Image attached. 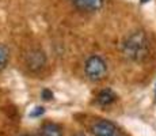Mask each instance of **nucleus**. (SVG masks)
Here are the masks:
<instances>
[{"mask_svg":"<svg viewBox=\"0 0 156 136\" xmlns=\"http://www.w3.org/2000/svg\"><path fill=\"white\" fill-rule=\"evenodd\" d=\"M149 2V0H140V3H143V4H144V3H148Z\"/></svg>","mask_w":156,"mask_h":136,"instance_id":"f8f14e48","label":"nucleus"},{"mask_svg":"<svg viewBox=\"0 0 156 136\" xmlns=\"http://www.w3.org/2000/svg\"><path fill=\"white\" fill-rule=\"evenodd\" d=\"M84 74L91 82H101L107 75V63L99 54H91L84 63Z\"/></svg>","mask_w":156,"mask_h":136,"instance_id":"f03ea898","label":"nucleus"},{"mask_svg":"<svg viewBox=\"0 0 156 136\" xmlns=\"http://www.w3.org/2000/svg\"><path fill=\"white\" fill-rule=\"evenodd\" d=\"M71 2L77 10L84 13H95L103 6V0H71Z\"/></svg>","mask_w":156,"mask_h":136,"instance_id":"39448f33","label":"nucleus"},{"mask_svg":"<svg viewBox=\"0 0 156 136\" xmlns=\"http://www.w3.org/2000/svg\"><path fill=\"white\" fill-rule=\"evenodd\" d=\"M48 57L45 52L40 48L30 49L25 56V65L30 72H40L46 67Z\"/></svg>","mask_w":156,"mask_h":136,"instance_id":"7ed1b4c3","label":"nucleus"},{"mask_svg":"<svg viewBox=\"0 0 156 136\" xmlns=\"http://www.w3.org/2000/svg\"><path fill=\"white\" fill-rule=\"evenodd\" d=\"M38 136H64L61 125L52 121H48L41 125L40 131H38Z\"/></svg>","mask_w":156,"mask_h":136,"instance_id":"0eeeda50","label":"nucleus"},{"mask_svg":"<svg viewBox=\"0 0 156 136\" xmlns=\"http://www.w3.org/2000/svg\"><path fill=\"white\" fill-rule=\"evenodd\" d=\"M19 136H35V135H30V134H23V135H19Z\"/></svg>","mask_w":156,"mask_h":136,"instance_id":"9b49d317","label":"nucleus"},{"mask_svg":"<svg viewBox=\"0 0 156 136\" xmlns=\"http://www.w3.org/2000/svg\"><path fill=\"white\" fill-rule=\"evenodd\" d=\"M119 49L124 57L129 61L143 63L144 60L148 59L151 53V42L144 30H133L124 37L119 45Z\"/></svg>","mask_w":156,"mask_h":136,"instance_id":"f257e3e1","label":"nucleus"},{"mask_svg":"<svg viewBox=\"0 0 156 136\" xmlns=\"http://www.w3.org/2000/svg\"><path fill=\"white\" fill-rule=\"evenodd\" d=\"M91 132L94 136H119V131L115 124L103 119L92 124Z\"/></svg>","mask_w":156,"mask_h":136,"instance_id":"20e7f679","label":"nucleus"},{"mask_svg":"<svg viewBox=\"0 0 156 136\" xmlns=\"http://www.w3.org/2000/svg\"><path fill=\"white\" fill-rule=\"evenodd\" d=\"M8 61H10V50L5 45L0 44V71L7 67Z\"/></svg>","mask_w":156,"mask_h":136,"instance_id":"6e6552de","label":"nucleus"},{"mask_svg":"<svg viewBox=\"0 0 156 136\" xmlns=\"http://www.w3.org/2000/svg\"><path fill=\"white\" fill-rule=\"evenodd\" d=\"M44 113H45V108L37 105V106H34L33 109H30L29 117H30V119H40L41 116H44Z\"/></svg>","mask_w":156,"mask_h":136,"instance_id":"1a4fd4ad","label":"nucleus"},{"mask_svg":"<svg viewBox=\"0 0 156 136\" xmlns=\"http://www.w3.org/2000/svg\"><path fill=\"white\" fill-rule=\"evenodd\" d=\"M41 98H42L44 101H52V99L55 98V94H53L52 90H49V89H44L42 91H41Z\"/></svg>","mask_w":156,"mask_h":136,"instance_id":"9d476101","label":"nucleus"},{"mask_svg":"<svg viewBox=\"0 0 156 136\" xmlns=\"http://www.w3.org/2000/svg\"><path fill=\"white\" fill-rule=\"evenodd\" d=\"M73 136H86L84 134H76V135H73Z\"/></svg>","mask_w":156,"mask_h":136,"instance_id":"ddd939ff","label":"nucleus"},{"mask_svg":"<svg viewBox=\"0 0 156 136\" xmlns=\"http://www.w3.org/2000/svg\"><path fill=\"white\" fill-rule=\"evenodd\" d=\"M155 98H156V84H155Z\"/></svg>","mask_w":156,"mask_h":136,"instance_id":"4468645a","label":"nucleus"},{"mask_svg":"<svg viewBox=\"0 0 156 136\" xmlns=\"http://www.w3.org/2000/svg\"><path fill=\"white\" fill-rule=\"evenodd\" d=\"M117 94L114 93V90L112 89H103V90H101L99 93H98V95H97V98H95V102H97L99 106H110L112 104H114V102L117 101Z\"/></svg>","mask_w":156,"mask_h":136,"instance_id":"423d86ee","label":"nucleus"}]
</instances>
